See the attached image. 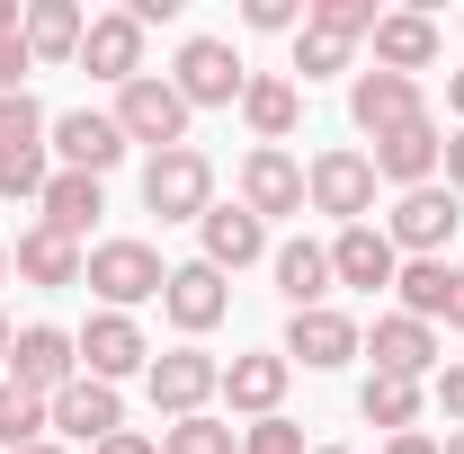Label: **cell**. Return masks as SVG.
<instances>
[{
	"mask_svg": "<svg viewBox=\"0 0 464 454\" xmlns=\"http://www.w3.org/2000/svg\"><path fill=\"white\" fill-rule=\"evenodd\" d=\"M81 285H90L108 312H134V303H152V294L170 285V268H161L152 241H99V250L81 259Z\"/></svg>",
	"mask_w": 464,
	"mask_h": 454,
	"instance_id": "6da1fadb",
	"label": "cell"
},
{
	"mask_svg": "<svg viewBox=\"0 0 464 454\" xmlns=\"http://www.w3.org/2000/svg\"><path fill=\"white\" fill-rule=\"evenodd\" d=\"M116 134L125 143H152V152H179L188 143V99H179L161 71H143V80L116 90Z\"/></svg>",
	"mask_w": 464,
	"mask_h": 454,
	"instance_id": "7a4b0ae2",
	"label": "cell"
},
{
	"mask_svg": "<svg viewBox=\"0 0 464 454\" xmlns=\"http://www.w3.org/2000/svg\"><path fill=\"white\" fill-rule=\"evenodd\" d=\"M143 205L161 214V223H206V205H215V170H206V152H152V170H143Z\"/></svg>",
	"mask_w": 464,
	"mask_h": 454,
	"instance_id": "3957f363",
	"label": "cell"
},
{
	"mask_svg": "<svg viewBox=\"0 0 464 454\" xmlns=\"http://www.w3.org/2000/svg\"><path fill=\"white\" fill-rule=\"evenodd\" d=\"M170 90L188 99V108H241L250 71H241V54H232L224 36H188V45H179V71H170Z\"/></svg>",
	"mask_w": 464,
	"mask_h": 454,
	"instance_id": "277c9868",
	"label": "cell"
},
{
	"mask_svg": "<svg viewBox=\"0 0 464 454\" xmlns=\"http://www.w3.org/2000/svg\"><path fill=\"white\" fill-rule=\"evenodd\" d=\"M143 393H152V410H170V419H197L206 401L224 393V365H215L206 347H170V356H152Z\"/></svg>",
	"mask_w": 464,
	"mask_h": 454,
	"instance_id": "5b68a950",
	"label": "cell"
},
{
	"mask_svg": "<svg viewBox=\"0 0 464 454\" xmlns=\"http://www.w3.org/2000/svg\"><path fill=\"white\" fill-rule=\"evenodd\" d=\"M304 196H313V214L366 223V205H375V161H366V152H313V170H304Z\"/></svg>",
	"mask_w": 464,
	"mask_h": 454,
	"instance_id": "8992f818",
	"label": "cell"
},
{
	"mask_svg": "<svg viewBox=\"0 0 464 454\" xmlns=\"http://www.w3.org/2000/svg\"><path fill=\"white\" fill-rule=\"evenodd\" d=\"M81 374L90 383H125V374H152V347L134 330V312H90V330H81Z\"/></svg>",
	"mask_w": 464,
	"mask_h": 454,
	"instance_id": "52a82bcc",
	"label": "cell"
},
{
	"mask_svg": "<svg viewBox=\"0 0 464 454\" xmlns=\"http://www.w3.org/2000/svg\"><path fill=\"white\" fill-rule=\"evenodd\" d=\"M456 232H464L456 187H411L402 205H393V223H384V241H393V250H411V259H438Z\"/></svg>",
	"mask_w": 464,
	"mask_h": 454,
	"instance_id": "ba28073f",
	"label": "cell"
},
{
	"mask_svg": "<svg viewBox=\"0 0 464 454\" xmlns=\"http://www.w3.org/2000/svg\"><path fill=\"white\" fill-rule=\"evenodd\" d=\"M9 383L36 393V401H54L63 383H81V347L63 339V330H45V321L18 330V339H9Z\"/></svg>",
	"mask_w": 464,
	"mask_h": 454,
	"instance_id": "9c48e42d",
	"label": "cell"
},
{
	"mask_svg": "<svg viewBox=\"0 0 464 454\" xmlns=\"http://www.w3.org/2000/svg\"><path fill=\"white\" fill-rule=\"evenodd\" d=\"M348 356H366V330H357L348 312L313 303V312H295V321H286V365H313V374H331V365H348Z\"/></svg>",
	"mask_w": 464,
	"mask_h": 454,
	"instance_id": "30bf717a",
	"label": "cell"
},
{
	"mask_svg": "<svg viewBox=\"0 0 464 454\" xmlns=\"http://www.w3.org/2000/svg\"><path fill=\"white\" fill-rule=\"evenodd\" d=\"M45 134H54L45 152H63V170H81V178H108L116 161H125V134H116V116H99V108H72V116H54Z\"/></svg>",
	"mask_w": 464,
	"mask_h": 454,
	"instance_id": "8fae6325",
	"label": "cell"
},
{
	"mask_svg": "<svg viewBox=\"0 0 464 454\" xmlns=\"http://www.w3.org/2000/svg\"><path fill=\"white\" fill-rule=\"evenodd\" d=\"M348 116H357V134H402L411 116H429L420 108V80H402V71H357V90H348Z\"/></svg>",
	"mask_w": 464,
	"mask_h": 454,
	"instance_id": "7c38bea8",
	"label": "cell"
},
{
	"mask_svg": "<svg viewBox=\"0 0 464 454\" xmlns=\"http://www.w3.org/2000/svg\"><path fill=\"white\" fill-rule=\"evenodd\" d=\"M161 312H170L188 339H206V330H215V321L232 312V285L215 277L206 259H188V268H170V285H161Z\"/></svg>",
	"mask_w": 464,
	"mask_h": 454,
	"instance_id": "4fadbf2b",
	"label": "cell"
},
{
	"mask_svg": "<svg viewBox=\"0 0 464 454\" xmlns=\"http://www.w3.org/2000/svg\"><path fill=\"white\" fill-rule=\"evenodd\" d=\"M366 161H375V178H393V187L411 196V187H429V170L447 161V134H438L429 116H411L402 134H384V143H375Z\"/></svg>",
	"mask_w": 464,
	"mask_h": 454,
	"instance_id": "5bb4252c",
	"label": "cell"
},
{
	"mask_svg": "<svg viewBox=\"0 0 464 454\" xmlns=\"http://www.w3.org/2000/svg\"><path fill=\"white\" fill-rule=\"evenodd\" d=\"M81 62L99 71V80H143V27H134V9H99L90 18V36H81Z\"/></svg>",
	"mask_w": 464,
	"mask_h": 454,
	"instance_id": "9a60e30c",
	"label": "cell"
},
{
	"mask_svg": "<svg viewBox=\"0 0 464 454\" xmlns=\"http://www.w3.org/2000/svg\"><path fill=\"white\" fill-rule=\"evenodd\" d=\"M366 356H375V374L420 383V374L438 365V330H429V321H411V312H384V321L366 330Z\"/></svg>",
	"mask_w": 464,
	"mask_h": 454,
	"instance_id": "2e32d148",
	"label": "cell"
},
{
	"mask_svg": "<svg viewBox=\"0 0 464 454\" xmlns=\"http://www.w3.org/2000/svg\"><path fill=\"white\" fill-rule=\"evenodd\" d=\"M45 410H54L63 437H81V446H108L116 428H125V401H116V383H90V374H81V383H63Z\"/></svg>",
	"mask_w": 464,
	"mask_h": 454,
	"instance_id": "e0dca14e",
	"label": "cell"
},
{
	"mask_svg": "<svg viewBox=\"0 0 464 454\" xmlns=\"http://www.w3.org/2000/svg\"><path fill=\"white\" fill-rule=\"evenodd\" d=\"M241 205L268 223V214H304V170H295L277 143H259L250 161H241Z\"/></svg>",
	"mask_w": 464,
	"mask_h": 454,
	"instance_id": "ac0fdd59",
	"label": "cell"
},
{
	"mask_svg": "<svg viewBox=\"0 0 464 454\" xmlns=\"http://www.w3.org/2000/svg\"><path fill=\"white\" fill-rule=\"evenodd\" d=\"M429 62H438V18H429V9H384V18H375V71H429Z\"/></svg>",
	"mask_w": 464,
	"mask_h": 454,
	"instance_id": "d6986e66",
	"label": "cell"
},
{
	"mask_svg": "<svg viewBox=\"0 0 464 454\" xmlns=\"http://www.w3.org/2000/svg\"><path fill=\"white\" fill-rule=\"evenodd\" d=\"M286 347H268V356H232L224 365V401L241 419H277V401H286Z\"/></svg>",
	"mask_w": 464,
	"mask_h": 454,
	"instance_id": "ffe728a7",
	"label": "cell"
},
{
	"mask_svg": "<svg viewBox=\"0 0 464 454\" xmlns=\"http://www.w3.org/2000/svg\"><path fill=\"white\" fill-rule=\"evenodd\" d=\"M206 268L224 277V268H250V259H268V223L250 214V205H206Z\"/></svg>",
	"mask_w": 464,
	"mask_h": 454,
	"instance_id": "44dd1931",
	"label": "cell"
},
{
	"mask_svg": "<svg viewBox=\"0 0 464 454\" xmlns=\"http://www.w3.org/2000/svg\"><path fill=\"white\" fill-rule=\"evenodd\" d=\"M331 277H340V285H366V294H375V285H393V277H402V250H393V241H384L375 223H348L340 241H331Z\"/></svg>",
	"mask_w": 464,
	"mask_h": 454,
	"instance_id": "7402d4cb",
	"label": "cell"
},
{
	"mask_svg": "<svg viewBox=\"0 0 464 454\" xmlns=\"http://www.w3.org/2000/svg\"><path fill=\"white\" fill-rule=\"evenodd\" d=\"M81 36H90V18H81L72 0H27V27H18L27 62H72V54H81Z\"/></svg>",
	"mask_w": 464,
	"mask_h": 454,
	"instance_id": "603a6c76",
	"label": "cell"
},
{
	"mask_svg": "<svg viewBox=\"0 0 464 454\" xmlns=\"http://www.w3.org/2000/svg\"><path fill=\"white\" fill-rule=\"evenodd\" d=\"M9 259H18V277L45 285V294H54V285H81V241H72V232H54V223L18 232V250H9Z\"/></svg>",
	"mask_w": 464,
	"mask_h": 454,
	"instance_id": "cb8c5ba5",
	"label": "cell"
},
{
	"mask_svg": "<svg viewBox=\"0 0 464 454\" xmlns=\"http://www.w3.org/2000/svg\"><path fill=\"white\" fill-rule=\"evenodd\" d=\"M241 116H250V134H259V143H286L295 116H304V90H295L286 71H250V90H241Z\"/></svg>",
	"mask_w": 464,
	"mask_h": 454,
	"instance_id": "d4e9b609",
	"label": "cell"
},
{
	"mask_svg": "<svg viewBox=\"0 0 464 454\" xmlns=\"http://www.w3.org/2000/svg\"><path fill=\"white\" fill-rule=\"evenodd\" d=\"M36 205H45V223H54V232H72V241H81V232L108 214V187H99V178H81V170H54Z\"/></svg>",
	"mask_w": 464,
	"mask_h": 454,
	"instance_id": "484cf974",
	"label": "cell"
},
{
	"mask_svg": "<svg viewBox=\"0 0 464 454\" xmlns=\"http://www.w3.org/2000/svg\"><path fill=\"white\" fill-rule=\"evenodd\" d=\"M277 294H286L295 312H313V303L331 294V250H322V241H286V250H277Z\"/></svg>",
	"mask_w": 464,
	"mask_h": 454,
	"instance_id": "4316f807",
	"label": "cell"
},
{
	"mask_svg": "<svg viewBox=\"0 0 464 454\" xmlns=\"http://www.w3.org/2000/svg\"><path fill=\"white\" fill-rule=\"evenodd\" d=\"M45 428H54V410L36 393H18L9 374H0V454H27V446H45Z\"/></svg>",
	"mask_w": 464,
	"mask_h": 454,
	"instance_id": "83f0119b",
	"label": "cell"
},
{
	"mask_svg": "<svg viewBox=\"0 0 464 454\" xmlns=\"http://www.w3.org/2000/svg\"><path fill=\"white\" fill-rule=\"evenodd\" d=\"M357 410H366L375 428H393V437H402L411 419H420V383H402V374H366V393H357Z\"/></svg>",
	"mask_w": 464,
	"mask_h": 454,
	"instance_id": "f1b7e54d",
	"label": "cell"
},
{
	"mask_svg": "<svg viewBox=\"0 0 464 454\" xmlns=\"http://www.w3.org/2000/svg\"><path fill=\"white\" fill-rule=\"evenodd\" d=\"M393 285H402V312H411V321H438V312H447V259H411Z\"/></svg>",
	"mask_w": 464,
	"mask_h": 454,
	"instance_id": "f546056e",
	"label": "cell"
},
{
	"mask_svg": "<svg viewBox=\"0 0 464 454\" xmlns=\"http://www.w3.org/2000/svg\"><path fill=\"white\" fill-rule=\"evenodd\" d=\"M161 454H241V428H224V419H170V437H161Z\"/></svg>",
	"mask_w": 464,
	"mask_h": 454,
	"instance_id": "4dcf8cb0",
	"label": "cell"
},
{
	"mask_svg": "<svg viewBox=\"0 0 464 454\" xmlns=\"http://www.w3.org/2000/svg\"><path fill=\"white\" fill-rule=\"evenodd\" d=\"M45 125H54V116L36 108L27 90H18V99H0V161H9V152H36V143H45Z\"/></svg>",
	"mask_w": 464,
	"mask_h": 454,
	"instance_id": "1f68e13d",
	"label": "cell"
},
{
	"mask_svg": "<svg viewBox=\"0 0 464 454\" xmlns=\"http://www.w3.org/2000/svg\"><path fill=\"white\" fill-rule=\"evenodd\" d=\"M295 71H304V80L348 71V36H331V27H313V18H304V36H295Z\"/></svg>",
	"mask_w": 464,
	"mask_h": 454,
	"instance_id": "d6a6232c",
	"label": "cell"
},
{
	"mask_svg": "<svg viewBox=\"0 0 464 454\" xmlns=\"http://www.w3.org/2000/svg\"><path fill=\"white\" fill-rule=\"evenodd\" d=\"M375 18H384L375 0H313V27H331V36H348V45L375 36Z\"/></svg>",
	"mask_w": 464,
	"mask_h": 454,
	"instance_id": "836d02e7",
	"label": "cell"
},
{
	"mask_svg": "<svg viewBox=\"0 0 464 454\" xmlns=\"http://www.w3.org/2000/svg\"><path fill=\"white\" fill-rule=\"evenodd\" d=\"M241 18H250V27H259V36H304V18H313V0H241Z\"/></svg>",
	"mask_w": 464,
	"mask_h": 454,
	"instance_id": "e575fe53",
	"label": "cell"
},
{
	"mask_svg": "<svg viewBox=\"0 0 464 454\" xmlns=\"http://www.w3.org/2000/svg\"><path fill=\"white\" fill-rule=\"evenodd\" d=\"M45 143H36V152H9V161H0V196H45Z\"/></svg>",
	"mask_w": 464,
	"mask_h": 454,
	"instance_id": "d590c367",
	"label": "cell"
},
{
	"mask_svg": "<svg viewBox=\"0 0 464 454\" xmlns=\"http://www.w3.org/2000/svg\"><path fill=\"white\" fill-rule=\"evenodd\" d=\"M241 454H304V428L295 419H250L241 428Z\"/></svg>",
	"mask_w": 464,
	"mask_h": 454,
	"instance_id": "8d00e7d4",
	"label": "cell"
},
{
	"mask_svg": "<svg viewBox=\"0 0 464 454\" xmlns=\"http://www.w3.org/2000/svg\"><path fill=\"white\" fill-rule=\"evenodd\" d=\"M36 62H27V45L18 36H0V99H18V80H27Z\"/></svg>",
	"mask_w": 464,
	"mask_h": 454,
	"instance_id": "74e56055",
	"label": "cell"
},
{
	"mask_svg": "<svg viewBox=\"0 0 464 454\" xmlns=\"http://www.w3.org/2000/svg\"><path fill=\"white\" fill-rule=\"evenodd\" d=\"M438 410L464 428V365H447V374H438Z\"/></svg>",
	"mask_w": 464,
	"mask_h": 454,
	"instance_id": "f35d334b",
	"label": "cell"
},
{
	"mask_svg": "<svg viewBox=\"0 0 464 454\" xmlns=\"http://www.w3.org/2000/svg\"><path fill=\"white\" fill-rule=\"evenodd\" d=\"M90 454H161V446H152V437H143V428H116L108 446H90Z\"/></svg>",
	"mask_w": 464,
	"mask_h": 454,
	"instance_id": "ab89813d",
	"label": "cell"
},
{
	"mask_svg": "<svg viewBox=\"0 0 464 454\" xmlns=\"http://www.w3.org/2000/svg\"><path fill=\"white\" fill-rule=\"evenodd\" d=\"M438 170H447V187H456V196H464V125H456V134H447V161H438Z\"/></svg>",
	"mask_w": 464,
	"mask_h": 454,
	"instance_id": "60d3db41",
	"label": "cell"
},
{
	"mask_svg": "<svg viewBox=\"0 0 464 454\" xmlns=\"http://www.w3.org/2000/svg\"><path fill=\"white\" fill-rule=\"evenodd\" d=\"M438 321H456V330H464V268H447V312H438Z\"/></svg>",
	"mask_w": 464,
	"mask_h": 454,
	"instance_id": "b9f144b4",
	"label": "cell"
},
{
	"mask_svg": "<svg viewBox=\"0 0 464 454\" xmlns=\"http://www.w3.org/2000/svg\"><path fill=\"white\" fill-rule=\"evenodd\" d=\"M384 454H438V437H420V428H402V437H393Z\"/></svg>",
	"mask_w": 464,
	"mask_h": 454,
	"instance_id": "7bdbcfd3",
	"label": "cell"
},
{
	"mask_svg": "<svg viewBox=\"0 0 464 454\" xmlns=\"http://www.w3.org/2000/svg\"><path fill=\"white\" fill-rule=\"evenodd\" d=\"M18 27H27V9H18V0H0V36H18Z\"/></svg>",
	"mask_w": 464,
	"mask_h": 454,
	"instance_id": "ee69618b",
	"label": "cell"
},
{
	"mask_svg": "<svg viewBox=\"0 0 464 454\" xmlns=\"http://www.w3.org/2000/svg\"><path fill=\"white\" fill-rule=\"evenodd\" d=\"M447 108H456V125H464V71H447Z\"/></svg>",
	"mask_w": 464,
	"mask_h": 454,
	"instance_id": "f6af8a7d",
	"label": "cell"
},
{
	"mask_svg": "<svg viewBox=\"0 0 464 454\" xmlns=\"http://www.w3.org/2000/svg\"><path fill=\"white\" fill-rule=\"evenodd\" d=\"M9 339H18V330H9V312H0V365H9Z\"/></svg>",
	"mask_w": 464,
	"mask_h": 454,
	"instance_id": "bcb514c9",
	"label": "cell"
},
{
	"mask_svg": "<svg viewBox=\"0 0 464 454\" xmlns=\"http://www.w3.org/2000/svg\"><path fill=\"white\" fill-rule=\"evenodd\" d=\"M438 454H464V428H447V446H438Z\"/></svg>",
	"mask_w": 464,
	"mask_h": 454,
	"instance_id": "7dc6e473",
	"label": "cell"
},
{
	"mask_svg": "<svg viewBox=\"0 0 464 454\" xmlns=\"http://www.w3.org/2000/svg\"><path fill=\"white\" fill-rule=\"evenodd\" d=\"M27 454H72V446H54V437H45V446H27Z\"/></svg>",
	"mask_w": 464,
	"mask_h": 454,
	"instance_id": "c3c4849f",
	"label": "cell"
},
{
	"mask_svg": "<svg viewBox=\"0 0 464 454\" xmlns=\"http://www.w3.org/2000/svg\"><path fill=\"white\" fill-rule=\"evenodd\" d=\"M0 277H9V241H0Z\"/></svg>",
	"mask_w": 464,
	"mask_h": 454,
	"instance_id": "681fc988",
	"label": "cell"
},
{
	"mask_svg": "<svg viewBox=\"0 0 464 454\" xmlns=\"http://www.w3.org/2000/svg\"><path fill=\"white\" fill-rule=\"evenodd\" d=\"M313 454H348V446H313Z\"/></svg>",
	"mask_w": 464,
	"mask_h": 454,
	"instance_id": "f907efd6",
	"label": "cell"
}]
</instances>
